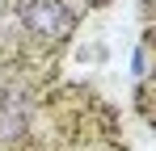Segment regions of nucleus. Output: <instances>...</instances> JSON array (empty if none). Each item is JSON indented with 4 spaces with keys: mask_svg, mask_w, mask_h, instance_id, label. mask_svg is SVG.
Listing matches in <instances>:
<instances>
[{
    "mask_svg": "<svg viewBox=\"0 0 156 151\" xmlns=\"http://www.w3.org/2000/svg\"><path fill=\"white\" fill-rule=\"evenodd\" d=\"M26 25L42 38H63L72 29V13H68L63 0H34L26 8Z\"/></svg>",
    "mask_w": 156,
    "mask_h": 151,
    "instance_id": "obj_1",
    "label": "nucleus"
},
{
    "mask_svg": "<svg viewBox=\"0 0 156 151\" xmlns=\"http://www.w3.org/2000/svg\"><path fill=\"white\" fill-rule=\"evenodd\" d=\"M21 130H26V97L9 92V97L0 101V143L17 139Z\"/></svg>",
    "mask_w": 156,
    "mask_h": 151,
    "instance_id": "obj_2",
    "label": "nucleus"
},
{
    "mask_svg": "<svg viewBox=\"0 0 156 151\" xmlns=\"http://www.w3.org/2000/svg\"><path fill=\"white\" fill-rule=\"evenodd\" d=\"M144 67H148V55H144V46L135 50V76H144Z\"/></svg>",
    "mask_w": 156,
    "mask_h": 151,
    "instance_id": "obj_3",
    "label": "nucleus"
}]
</instances>
